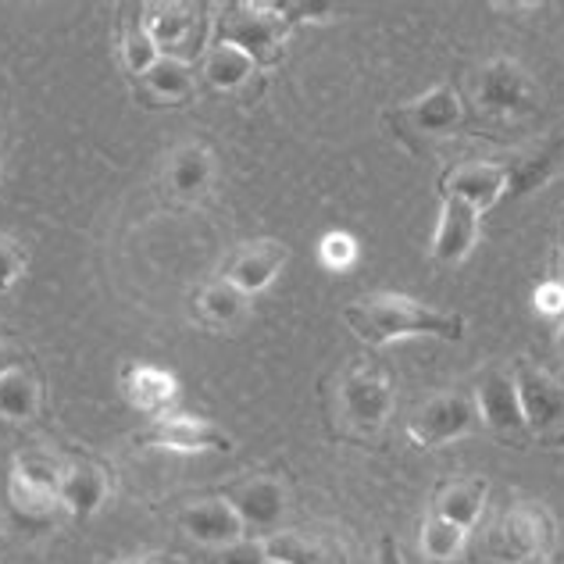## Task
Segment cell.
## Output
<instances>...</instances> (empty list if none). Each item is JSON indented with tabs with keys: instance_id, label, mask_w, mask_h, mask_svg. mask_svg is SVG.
<instances>
[{
	"instance_id": "35",
	"label": "cell",
	"mask_w": 564,
	"mask_h": 564,
	"mask_svg": "<svg viewBox=\"0 0 564 564\" xmlns=\"http://www.w3.org/2000/svg\"><path fill=\"white\" fill-rule=\"evenodd\" d=\"M122 564H172V557L151 554V557H132V561H122Z\"/></svg>"
},
{
	"instance_id": "36",
	"label": "cell",
	"mask_w": 564,
	"mask_h": 564,
	"mask_svg": "<svg viewBox=\"0 0 564 564\" xmlns=\"http://www.w3.org/2000/svg\"><path fill=\"white\" fill-rule=\"evenodd\" d=\"M554 344H557V350L564 354V318L557 322V329H554Z\"/></svg>"
},
{
	"instance_id": "6",
	"label": "cell",
	"mask_w": 564,
	"mask_h": 564,
	"mask_svg": "<svg viewBox=\"0 0 564 564\" xmlns=\"http://www.w3.org/2000/svg\"><path fill=\"white\" fill-rule=\"evenodd\" d=\"M475 429H482L475 393L451 390V393L429 397L425 404L411 414V419H408V440L414 443V447L433 451V447H447V443L462 440V436H471Z\"/></svg>"
},
{
	"instance_id": "37",
	"label": "cell",
	"mask_w": 564,
	"mask_h": 564,
	"mask_svg": "<svg viewBox=\"0 0 564 564\" xmlns=\"http://www.w3.org/2000/svg\"><path fill=\"white\" fill-rule=\"evenodd\" d=\"M557 282H561V286H564V254H561V275H557Z\"/></svg>"
},
{
	"instance_id": "26",
	"label": "cell",
	"mask_w": 564,
	"mask_h": 564,
	"mask_svg": "<svg viewBox=\"0 0 564 564\" xmlns=\"http://www.w3.org/2000/svg\"><path fill=\"white\" fill-rule=\"evenodd\" d=\"M465 540H468V532H465L462 525H454V522H447V518H440V514H433V511L425 514L419 546H422V554H425L429 561H436V564L454 561L457 554L465 551Z\"/></svg>"
},
{
	"instance_id": "20",
	"label": "cell",
	"mask_w": 564,
	"mask_h": 564,
	"mask_svg": "<svg viewBox=\"0 0 564 564\" xmlns=\"http://www.w3.org/2000/svg\"><path fill=\"white\" fill-rule=\"evenodd\" d=\"M122 393L132 411L161 419V414H169L175 393H180V382L158 365H129L122 372Z\"/></svg>"
},
{
	"instance_id": "32",
	"label": "cell",
	"mask_w": 564,
	"mask_h": 564,
	"mask_svg": "<svg viewBox=\"0 0 564 564\" xmlns=\"http://www.w3.org/2000/svg\"><path fill=\"white\" fill-rule=\"evenodd\" d=\"M218 564H269V554H264L261 540H240L218 551Z\"/></svg>"
},
{
	"instance_id": "30",
	"label": "cell",
	"mask_w": 564,
	"mask_h": 564,
	"mask_svg": "<svg viewBox=\"0 0 564 564\" xmlns=\"http://www.w3.org/2000/svg\"><path fill=\"white\" fill-rule=\"evenodd\" d=\"M29 269V250L22 247V240H14L11 232H0V293L14 290Z\"/></svg>"
},
{
	"instance_id": "15",
	"label": "cell",
	"mask_w": 564,
	"mask_h": 564,
	"mask_svg": "<svg viewBox=\"0 0 564 564\" xmlns=\"http://www.w3.org/2000/svg\"><path fill=\"white\" fill-rule=\"evenodd\" d=\"M180 529L189 540L212 546V551H226V546L247 540L240 514L232 511V503L226 497H207L197 503H186L180 511Z\"/></svg>"
},
{
	"instance_id": "8",
	"label": "cell",
	"mask_w": 564,
	"mask_h": 564,
	"mask_svg": "<svg viewBox=\"0 0 564 564\" xmlns=\"http://www.w3.org/2000/svg\"><path fill=\"white\" fill-rule=\"evenodd\" d=\"M475 100L494 118H522L536 108V83L511 57H494L475 76Z\"/></svg>"
},
{
	"instance_id": "1",
	"label": "cell",
	"mask_w": 564,
	"mask_h": 564,
	"mask_svg": "<svg viewBox=\"0 0 564 564\" xmlns=\"http://www.w3.org/2000/svg\"><path fill=\"white\" fill-rule=\"evenodd\" d=\"M344 318L358 339H365L368 347H390L397 339H414V336H433L457 344L465 339V318L454 311L425 307L414 296L404 293H368L350 301Z\"/></svg>"
},
{
	"instance_id": "14",
	"label": "cell",
	"mask_w": 564,
	"mask_h": 564,
	"mask_svg": "<svg viewBox=\"0 0 564 564\" xmlns=\"http://www.w3.org/2000/svg\"><path fill=\"white\" fill-rule=\"evenodd\" d=\"M286 261H290V250L279 240H250V243H240L226 258L218 279L232 282L236 290L250 296V293L269 290L279 279V272L286 269Z\"/></svg>"
},
{
	"instance_id": "5",
	"label": "cell",
	"mask_w": 564,
	"mask_h": 564,
	"mask_svg": "<svg viewBox=\"0 0 564 564\" xmlns=\"http://www.w3.org/2000/svg\"><path fill=\"white\" fill-rule=\"evenodd\" d=\"M290 40V25L279 14L275 4H229L221 8L218 22H215V43H229V47H240L247 57H254L258 68L275 65L282 51H286Z\"/></svg>"
},
{
	"instance_id": "27",
	"label": "cell",
	"mask_w": 564,
	"mask_h": 564,
	"mask_svg": "<svg viewBox=\"0 0 564 564\" xmlns=\"http://www.w3.org/2000/svg\"><path fill=\"white\" fill-rule=\"evenodd\" d=\"M264 543V554H269V561H279V564H329V557H325L322 543L301 536V532H275V536L261 540Z\"/></svg>"
},
{
	"instance_id": "21",
	"label": "cell",
	"mask_w": 564,
	"mask_h": 564,
	"mask_svg": "<svg viewBox=\"0 0 564 564\" xmlns=\"http://www.w3.org/2000/svg\"><path fill=\"white\" fill-rule=\"evenodd\" d=\"M486 497H489V482L482 475H465V479H451L436 489L433 497V514L447 518V522L462 525L465 532L475 529L479 514L486 508Z\"/></svg>"
},
{
	"instance_id": "3",
	"label": "cell",
	"mask_w": 564,
	"mask_h": 564,
	"mask_svg": "<svg viewBox=\"0 0 564 564\" xmlns=\"http://www.w3.org/2000/svg\"><path fill=\"white\" fill-rule=\"evenodd\" d=\"M382 122L390 126V132L408 151L419 154L433 140L451 137V132L465 126V104L454 83H440L429 94L390 108L382 115Z\"/></svg>"
},
{
	"instance_id": "33",
	"label": "cell",
	"mask_w": 564,
	"mask_h": 564,
	"mask_svg": "<svg viewBox=\"0 0 564 564\" xmlns=\"http://www.w3.org/2000/svg\"><path fill=\"white\" fill-rule=\"evenodd\" d=\"M376 564H408V561H404V554H400V543L390 536V532H382V536H379Z\"/></svg>"
},
{
	"instance_id": "34",
	"label": "cell",
	"mask_w": 564,
	"mask_h": 564,
	"mask_svg": "<svg viewBox=\"0 0 564 564\" xmlns=\"http://www.w3.org/2000/svg\"><path fill=\"white\" fill-rule=\"evenodd\" d=\"M14 365H22V361H19V354H14V347L8 344V339H0V376L11 372Z\"/></svg>"
},
{
	"instance_id": "18",
	"label": "cell",
	"mask_w": 564,
	"mask_h": 564,
	"mask_svg": "<svg viewBox=\"0 0 564 564\" xmlns=\"http://www.w3.org/2000/svg\"><path fill=\"white\" fill-rule=\"evenodd\" d=\"M108 494H111V475L104 465L90 462V457L62 465V494H57V500H62V508L72 518H79V522L94 518L104 508Z\"/></svg>"
},
{
	"instance_id": "29",
	"label": "cell",
	"mask_w": 564,
	"mask_h": 564,
	"mask_svg": "<svg viewBox=\"0 0 564 564\" xmlns=\"http://www.w3.org/2000/svg\"><path fill=\"white\" fill-rule=\"evenodd\" d=\"M318 261L329 272H347L354 261H358V240L350 232H325L318 240Z\"/></svg>"
},
{
	"instance_id": "9",
	"label": "cell",
	"mask_w": 564,
	"mask_h": 564,
	"mask_svg": "<svg viewBox=\"0 0 564 564\" xmlns=\"http://www.w3.org/2000/svg\"><path fill=\"white\" fill-rule=\"evenodd\" d=\"M226 500L240 514L247 540H269L279 532L282 514H286V486L275 475H247L226 489Z\"/></svg>"
},
{
	"instance_id": "12",
	"label": "cell",
	"mask_w": 564,
	"mask_h": 564,
	"mask_svg": "<svg viewBox=\"0 0 564 564\" xmlns=\"http://www.w3.org/2000/svg\"><path fill=\"white\" fill-rule=\"evenodd\" d=\"M440 193L486 215L489 207L500 204L511 193V165H497V161H465V165H454L447 175H443Z\"/></svg>"
},
{
	"instance_id": "28",
	"label": "cell",
	"mask_w": 564,
	"mask_h": 564,
	"mask_svg": "<svg viewBox=\"0 0 564 564\" xmlns=\"http://www.w3.org/2000/svg\"><path fill=\"white\" fill-rule=\"evenodd\" d=\"M158 57H161V51L154 47L151 33H147V25L143 22H129L126 36H122V62H126V68L132 72V76H147V72L158 65Z\"/></svg>"
},
{
	"instance_id": "23",
	"label": "cell",
	"mask_w": 564,
	"mask_h": 564,
	"mask_svg": "<svg viewBox=\"0 0 564 564\" xmlns=\"http://www.w3.org/2000/svg\"><path fill=\"white\" fill-rule=\"evenodd\" d=\"M200 76L207 86H215L221 94H236L240 86H247L258 76L254 57H247L240 47H229V43H212V51L204 54V68Z\"/></svg>"
},
{
	"instance_id": "38",
	"label": "cell",
	"mask_w": 564,
	"mask_h": 564,
	"mask_svg": "<svg viewBox=\"0 0 564 564\" xmlns=\"http://www.w3.org/2000/svg\"><path fill=\"white\" fill-rule=\"evenodd\" d=\"M269 564H279V561H269Z\"/></svg>"
},
{
	"instance_id": "16",
	"label": "cell",
	"mask_w": 564,
	"mask_h": 564,
	"mask_svg": "<svg viewBox=\"0 0 564 564\" xmlns=\"http://www.w3.org/2000/svg\"><path fill=\"white\" fill-rule=\"evenodd\" d=\"M215 183V154L204 143H180L165 158V193L175 204H197Z\"/></svg>"
},
{
	"instance_id": "13",
	"label": "cell",
	"mask_w": 564,
	"mask_h": 564,
	"mask_svg": "<svg viewBox=\"0 0 564 564\" xmlns=\"http://www.w3.org/2000/svg\"><path fill=\"white\" fill-rule=\"evenodd\" d=\"M475 404H479V419L486 429H494L503 440H522L529 436L525 419H522V404H518V390H514V376L511 368H486L479 386H475Z\"/></svg>"
},
{
	"instance_id": "31",
	"label": "cell",
	"mask_w": 564,
	"mask_h": 564,
	"mask_svg": "<svg viewBox=\"0 0 564 564\" xmlns=\"http://www.w3.org/2000/svg\"><path fill=\"white\" fill-rule=\"evenodd\" d=\"M532 304H536V311L546 318H564V286L557 279L540 282L536 293H532Z\"/></svg>"
},
{
	"instance_id": "25",
	"label": "cell",
	"mask_w": 564,
	"mask_h": 564,
	"mask_svg": "<svg viewBox=\"0 0 564 564\" xmlns=\"http://www.w3.org/2000/svg\"><path fill=\"white\" fill-rule=\"evenodd\" d=\"M140 79L147 86V94L165 100V104H183L193 97V90H197V79H193L189 65L180 62V57H158V65Z\"/></svg>"
},
{
	"instance_id": "11",
	"label": "cell",
	"mask_w": 564,
	"mask_h": 564,
	"mask_svg": "<svg viewBox=\"0 0 564 564\" xmlns=\"http://www.w3.org/2000/svg\"><path fill=\"white\" fill-rule=\"evenodd\" d=\"M57 494H62V465H54L40 454L14 457L8 479V497L14 511L25 518H47L54 514V508H62Z\"/></svg>"
},
{
	"instance_id": "2",
	"label": "cell",
	"mask_w": 564,
	"mask_h": 564,
	"mask_svg": "<svg viewBox=\"0 0 564 564\" xmlns=\"http://www.w3.org/2000/svg\"><path fill=\"white\" fill-rule=\"evenodd\" d=\"M397 404L390 368L376 358H354L333 382V422L347 440H376Z\"/></svg>"
},
{
	"instance_id": "24",
	"label": "cell",
	"mask_w": 564,
	"mask_h": 564,
	"mask_svg": "<svg viewBox=\"0 0 564 564\" xmlns=\"http://www.w3.org/2000/svg\"><path fill=\"white\" fill-rule=\"evenodd\" d=\"M40 411V379L33 368L14 365L11 372L0 376V419L8 422H29Z\"/></svg>"
},
{
	"instance_id": "19",
	"label": "cell",
	"mask_w": 564,
	"mask_h": 564,
	"mask_svg": "<svg viewBox=\"0 0 564 564\" xmlns=\"http://www.w3.org/2000/svg\"><path fill=\"white\" fill-rule=\"evenodd\" d=\"M200 11L204 8H189V4H154L147 8V33H151L154 47L161 57H180L186 62L193 36H200Z\"/></svg>"
},
{
	"instance_id": "22",
	"label": "cell",
	"mask_w": 564,
	"mask_h": 564,
	"mask_svg": "<svg viewBox=\"0 0 564 564\" xmlns=\"http://www.w3.org/2000/svg\"><path fill=\"white\" fill-rule=\"evenodd\" d=\"M193 315H197V322L212 333L236 329L247 315V293H240L226 279H215L193 296Z\"/></svg>"
},
{
	"instance_id": "4",
	"label": "cell",
	"mask_w": 564,
	"mask_h": 564,
	"mask_svg": "<svg viewBox=\"0 0 564 564\" xmlns=\"http://www.w3.org/2000/svg\"><path fill=\"white\" fill-rule=\"evenodd\" d=\"M554 532V518L543 503L518 500L489 529L486 551L500 564H551Z\"/></svg>"
},
{
	"instance_id": "17",
	"label": "cell",
	"mask_w": 564,
	"mask_h": 564,
	"mask_svg": "<svg viewBox=\"0 0 564 564\" xmlns=\"http://www.w3.org/2000/svg\"><path fill=\"white\" fill-rule=\"evenodd\" d=\"M479 232H482V215L475 207L443 197L440 221L433 232V261L447 264V269L462 264L475 250V243H479Z\"/></svg>"
},
{
	"instance_id": "10",
	"label": "cell",
	"mask_w": 564,
	"mask_h": 564,
	"mask_svg": "<svg viewBox=\"0 0 564 564\" xmlns=\"http://www.w3.org/2000/svg\"><path fill=\"white\" fill-rule=\"evenodd\" d=\"M147 451H175V454H204V451H232V436L221 433L215 422L197 414H161L137 436Z\"/></svg>"
},
{
	"instance_id": "7",
	"label": "cell",
	"mask_w": 564,
	"mask_h": 564,
	"mask_svg": "<svg viewBox=\"0 0 564 564\" xmlns=\"http://www.w3.org/2000/svg\"><path fill=\"white\" fill-rule=\"evenodd\" d=\"M511 376L529 436H536L540 443H564V386L529 358H518L511 365Z\"/></svg>"
}]
</instances>
